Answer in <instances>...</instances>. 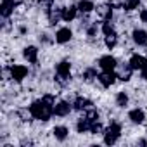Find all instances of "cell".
I'll use <instances>...</instances> for the list:
<instances>
[{
  "label": "cell",
  "instance_id": "6da1fadb",
  "mask_svg": "<svg viewBox=\"0 0 147 147\" xmlns=\"http://www.w3.org/2000/svg\"><path fill=\"white\" fill-rule=\"evenodd\" d=\"M54 104H55V97L54 95H43L38 100H33L30 106V113L31 118L38 119V121H49L54 116Z\"/></svg>",
  "mask_w": 147,
  "mask_h": 147
},
{
  "label": "cell",
  "instance_id": "7a4b0ae2",
  "mask_svg": "<svg viewBox=\"0 0 147 147\" xmlns=\"http://www.w3.org/2000/svg\"><path fill=\"white\" fill-rule=\"evenodd\" d=\"M55 82L59 87H66L71 82V62L61 61L55 64Z\"/></svg>",
  "mask_w": 147,
  "mask_h": 147
},
{
  "label": "cell",
  "instance_id": "3957f363",
  "mask_svg": "<svg viewBox=\"0 0 147 147\" xmlns=\"http://www.w3.org/2000/svg\"><path fill=\"white\" fill-rule=\"evenodd\" d=\"M102 135H104V144L106 145H114L121 137V125L118 121H111Z\"/></svg>",
  "mask_w": 147,
  "mask_h": 147
},
{
  "label": "cell",
  "instance_id": "277c9868",
  "mask_svg": "<svg viewBox=\"0 0 147 147\" xmlns=\"http://www.w3.org/2000/svg\"><path fill=\"white\" fill-rule=\"evenodd\" d=\"M9 73H11V78L19 83V82H23V80L28 76L30 69H28L24 64H12V66L9 67Z\"/></svg>",
  "mask_w": 147,
  "mask_h": 147
},
{
  "label": "cell",
  "instance_id": "5b68a950",
  "mask_svg": "<svg viewBox=\"0 0 147 147\" xmlns=\"http://www.w3.org/2000/svg\"><path fill=\"white\" fill-rule=\"evenodd\" d=\"M116 80H118V73L116 71H102V73H99V76H97V82L104 88L113 87L116 83Z\"/></svg>",
  "mask_w": 147,
  "mask_h": 147
},
{
  "label": "cell",
  "instance_id": "8992f818",
  "mask_svg": "<svg viewBox=\"0 0 147 147\" xmlns=\"http://www.w3.org/2000/svg\"><path fill=\"white\" fill-rule=\"evenodd\" d=\"M18 5H19L18 0H2V4H0V16L4 19L11 18L14 14V11L18 9Z\"/></svg>",
  "mask_w": 147,
  "mask_h": 147
},
{
  "label": "cell",
  "instance_id": "52a82bcc",
  "mask_svg": "<svg viewBox=\"0 0 147 147\" xmlns=\"http://www.w3.org/2000/svg\"><path fill=\"white\" fill-rule=\"evenodd\" d=\"M99 67H100L102 71H116V69H118V59H116L114 55H111V54L102 55V57L99 59Z\"/></svg>",
  "mask_w": 147,
  "mask_h": 147
},
{
  "label": "cell",
  "instance_id": "ba28073f",
  "mask_svg": "<svg viewBox=\"0 0 147 147\" xmlns=\"http://www.w3.org/2000/svg\"><path fill=\"white\" fill-rule=\"evenodd\" d=\"M71 104H73V109H75V111H82V113H85V111L94 107V102L90 99H87V97H82V95H78Z\"/></svg>",
  "mask_w": 147,
  "mask_h": 147
},
{
  "label": "cell",
  "instance_id": "9c48e42d",
  "mask_svg": "<svg viewBox=\"0 0 147 147\" xmlns=\"http://www.w3.org/2000/svg\"><path fill=\"white\" fill-rule=\"evenodd\" d=\"M71 111H73V104H69V102H66V100H59V102L54 104V114H55V116L64 118V116H67Z\"/></svg>",
  "mask_w": 147,
  "mask_h": 147
},
{
  "label": "cell",
  "instance_id": "30bf717a",
  "mask_svg": "<svg viewBox=\"0 0 147 147\" xmlns=\"http://www.w3.org/2000/svg\"><path fill=\"white\" fill-rule=\"evenodd\" d=\"M23 57L30 62V64H36L38 62V49L35 45H28L23 49Z\"/></svg>",
  "mask_w": 147,
  "mask_h": 147
},
{
  "label": "cell",
  "instance_id": "8fae6325",
  "mask_svg": "<svg viewBox=\"0 0 147 147\" xmlns=\"http://www.w3.org/2000/svg\"><path fill=\"white\" fill-rule=\"evenodd\" d=\"M47 18H49V24L50 26H55L59 21H62V7H52L47 11Z\"/></svg>",
  "mask_w": 147,
  "mask_h": 147
},
{
  "label": "cell",
  "instance_id": "7c38bea8",
  "mask_svg": "<svg viewBox=\"0 0 147 147\" xmlns=\"http://www.w3.org/2000/svg\"><path fill=\"white\" fill-rule=\"evenodd\" d=\"M131 40L138 47H145L147 45V31L145 30H140V28H135L133 33H131Z\"/></svg>",
  "mask_w": 147,
  "mask_h": 147
},
{
  "label": "cell",
  "instance_id": "4fadbf2b",
  "mask_svg": "<svg viewBox=\"0 0 147 147\" xmlns=\"http://www.w3.org/2000/svg\"><path fill=\"white\" fill-rule=\"evenodd\" d=\"M78 5H69V7H62V21L64 23H71L76 19V14H78Z\"/></svg>",
  "mask_w": 147,
  "mask_h": 147
},
{
  "label": "cell",
  "instance_id": "5bb4252c",
  "mask_svg": "<svg viewBox=\"0 0 147 147\" xmlns=\"http://www.w3.org/2000/svg\"><path fill=\"white\" fill-rule=\"evenodd\" d=\"M71 38H73V31H71L69 28H59L57 33H55V42L61 43V45L71 42Z\"/></svg>",
  "mask_w": 147,
  "mask_h": 147
},
{
  "label": "cell",
  "instance_id": "9a60e30c",
  "mask_svg": "<svg viewBox=\"0 0 147 147\" xmlns=\"http://www.w3.org/2000/svg\"><path fill=\"white\" fill-rule=\"evenodd\" d=\"M128 119H130L131 123H135V125H142V123L145 121V113H144V109H140V107L131 109V111L128 113Z\"/></svg>",
  "mask_w": 147,
  "mask_h": 147
},
{
  "label": "cell",
  "instance_id": "2e32d148",
  "mask_svg": "<svg viewBox=\"0 0 147 147\" xmlns=\"http://www.w3.org/2000/svg\"><path fill=\"white\" fill-rule=\"evenodd\" d=\"M128 62H130V66L133 67V71H140V69L147 64V57H144V55H140V54H133Z\"/></svg>",
  "mask_w": 147,
  "mask_h": 147
},
{
  "label": "cell",
  "instance_id": "e0dca14e",
  "mask_svg": "<svg viewBox=\"0 0 147 147\" xmlns=\"http://www.w3.org/2000/svg\"><path fill=\"white\" fill-rule=\"evenodd\" d=\"M92 125H94V123H92L85 114H83V116L76 121V131H78V133H90Z\"/></svg>",
  "mask_w": 147,
  "mask_h": 147
},
{
  "label": "cell",
  "instance_id": "ac0fdd59",
  "mask_svg": "<svg viewBox=\"0 0 147 147\" xmlns=\"http://www.w3.org/2000/svg\"><path fill=\"white\" fill-rule=\"evenodd\" d=\"M52 133H54L55 140H59V142H64V140L69 137V128H67V126H64V125H57V126H54Z\"/></svg>",
  "mask_w": 147,
  "mask_h": 147
},
{
  "label": "cell",
  "instance_id": "d6986e66",
  "mask_svg": "<svg viewBox=\"0 0 147 147\" xmlns=\"http://www.w3.org/2000/svg\"><path fill=\"white\" fill-rule=\"evenodd\" d=\"M131 73H133V67L130 66V62L123 64V66H121V69H119V73H118V80L128 82V80L131 78Z\"/></svg>",
  "mask_w": 147,
  "mask_h": 147
},
{
  "label": "cell",
  "instance_id": "ffe728a7",
  "mask_svg": "<svg viewBox=\"0 0 147 147\" xmlns=\"http://www.w3.org/2000/svg\"><path fill=\"white\" fill-rule=\"evenodd\" d=\"M97 12H99V16L102 18V21H111V19H113V7H111L109 4L100 5V7L97 9Z\"/></svg>",
  "mask_w": 147,
  "mask_h": 147
},
{
  "label": "cell",
  "instance_id": "44dd1931",
  "mask_svg": "<svg viewBox=\"0 0 147 147\" xmlns=\"http://www.w3.org/2000/svg\"><path fill=\"white\" fill-rule=\"evenodd\" d=\"M97 76H99V73H97L95 67H87V69H83V73H82V78H83L87 83H92L94 80H97Z\"/></svg>",
  "mask_w": 147,
  "mask_h": 147
},
{
  "label": "cell",
  "instance_id": "7402d4cb",
  "mask_svg": "<svg viewBox=\"0 0 147 147\" xmlns=\"http://www.w3.org/2000/svg\"><path fill=\"white\" fill-rule=\"evenodd\" d=\"M94 9H95V5H94L92 0H80L78 2V11L82 14H90Z\"/></svg>",
  "mask_w": 147,
  "mask_h": 147
},
{
  "label": "cell",
  "instance_id": "603a6c76",
  "mask_svg": "<svg viewBox=\"0 0 147 147\" xmlns=\"http://www.w3.org/2000/svg\"><path fill=\"white\" fill-rule=\"evenodd\" d=\"M100 31H102L104 36H107V35L116 33V28H114V24H113L111 21H102V23H100Z\"/></svg>",
  "mask_w": 147,
  "mask_h": 147
},
{
  "label": "cell",
  "instance_id": "cb8c5ba5",
  "mask_svg": "<svg viewBox=\"0 0 147 147\" xmlns=\"http://www.w3.org/2000/svg\"><path fill=\"white\" fill-rule=\"evenodd\" d=\"M104 43H106V47H107L109 50H113V49L118 45V33H113V35L104 36Z\"/></svg>",
  "mask_w": 147,
  "mask_h": 147
},
{
  "label": "cell",
  "instance_id": "d4e9b609",
  "mask_svg": "<svg viewBox=\"0 0 147 147\" xmlns=\"http://www.w3.org/2000/svg\"><path fill=\"white\" fill-rule=\"evenodd\" d=\"M128 94L126 92H118L116 94V106L118 107H126L128 106Z\"/></svg>",
  "mask_w": 147,
  "mask_h": 147
},
{
  "label": "cell",
  "instance_id": "484cf974",
  "mask_svg": "<svg viewBox=\"0 0 147 147\" xmlns=\"http://www.w3.org/2000/svg\"><path fill=\"white\" fill-rule=\"evenodd\" d=\"M140 5V0H123V9L125 11H135Z\"/></svg>",
  "mask_w": 147,
  "mask_h": 147
},
{
  "label": "cell",
  "instance_id": "4316f807",
  "mask_svg": "<svg viewBox=\"0 0 147 147\" xmlns=\"http://www.w3.org/2000/svg\"><path fill=\"white\" fill-rule=\"evenodd\" d=\"M97 31H99L97 23H90V24L87 26V35H88V36H95V35H97Z\"/></svg>",
  "mask_w": 147,
  "mask_h": 147
},
{
  "label": "cell",
  "instance_id": "83f0119b",
  "mask_svg": "<svg viewBox=\"0 0 147 147\" xmlns=\"http://www.w3.org/2000/svg\"><path fill=\"white\" fill-rule=\"evenodd\" d=\"M40 5L45 9V12L49 11V9H52L54 7V0H40Z\"/></svg>",
  "mask_w": 147,
  "mask_h": 147
},
{
  "label": "cell",
  "instance_id": "f1b7e54d",
  "mask_svg": "<svg viewBox=\"0 0 147 147\" xmlns=\"http://www.w3.org/2000/svg\"><path fill=\"white\" fill-rule=\"evenodd\" d=\"M138 18H140V21H142V23H145V24H147V9H142V11H140V14H138Z\"/></svg>",
  "mask_w": 147,
  "mask_h": 147
},
{
  "label": "cell",
  "instance_id": "f546056e",
  "mask_svg": "<svg viewBox=\"0 0 147 147\" xmlns=\"http://www.w3.org/2000/svg\"><path fill=\"white\" fill-rule=\"evenodd\" d=\"M140 75H142V78H144V80H147V64L140 69Z\"/></svg>",
  "mask_w": 147,
  "mask_h": 147
}]
</instances>
